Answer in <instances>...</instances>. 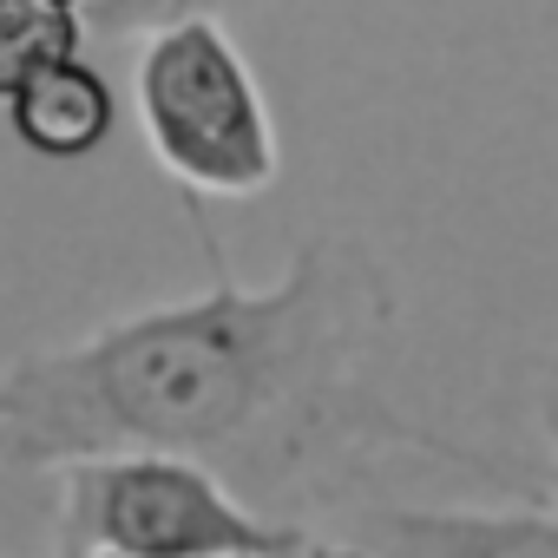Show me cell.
<instances>
[{
  "mask_svg": "<svg viewBox=\"0 0 558 558\" xmlns=\"http://www.w3.org/2000/svg\"><path fill=\"white\" fill-rule=\"evenodd\" d=\"M210 290L27 355L0 381V460L191 453L236 493H316L381 447L480 460L401 421L368 362L395 336V290L368 243L310 236L269 290H243L217 236ZM486 466V460H480Z\"/></svg>",
  "mask_w": 558,
  "mask_h": 558,
  "instance_id": "6da1fadb",
  "label": "cell"
},
{
  "mask_svg": "<svg viewBox=\"0 0 558 558\" xmlns=\"http://www.w3.org/2000/svg\"><path fill=\"white\" fill-rule=\"evenodd\" d=\"M53 551L66 558H316V538L283 512H256L191 453H86L60 460Z\"/></svg>",
  "mask_w": 558,
  "mask_h": 558,
  "instance_id": "7a4b0ae2",
  "label": "cell"
},
{
  "mask_svg": "<svg viewBox=\"0 0 558 558\" xmlns=\"http://www.w3.org/2000/svg\"><path fill=\"white\" fill-rule=\"evenodd\" d=\"M132 99L151 158L197 197H256L283 171L263 86L223 14H178L145 27Z\"/></svg>",
  "mask_w": 558,
  "mask_h": 558,
  "instance_id": "3957f363",
  "label": "cell"
},
{
  "mask_svg": "<svg viewBox=\"0 0 558 558\" xmlns=\"http://www.w3.org/2000/svg\"><path fill=\"white\" fill-rule=\"evenodd\" d=\"M545 434L558 447V375L538 395ZM362 538L342 551H408V558H558V499L545 512H368Z\"/></svg>",
  "mask_w": 558,
  "mask_h": 558,
  "instance_id": "277c9868",
  "label": "cell"
},
{
  "mask_svg": "<svg viewBox=\"0 0 558 558\" xmlns=\"http://www.w3.org/2000/svg\"><path fill=\"white\" fill-rule=\"evenodd\" d=\"M112 119H119L112 80H106L86 53H73V60L34 73V80L8 99L14 138H21L34 158H60V165L93 158V151L112 138Z\"/></svg>",
  "mask_w": 558,
  "mask_h": 558,
  "instance_id": "5b68a950",
  "label": "cell"
},
{
  "mask_svg": "<svg viewBox=\"0 0 558 558\" xmlns=\"http://www.w3.org/2000/svg\"><path fill=\"white\" fill-rule=\"evenodd\" d=\"M86 53V14L60 0H0V106L34 73Z\"/></svg>",
  "mask_w": 558,
  "mask_h": 558,
  "instance_id": "8992f818",
  "label": "cell"
},
{
  "mask_svg": "<svg viewBox=\"0 0 558 558\" xmlns=\"http://www.w3.org/2000/svg\"><path fill=\"white\" fill-rule=\"evenodd\" d=\"M223 8H250V0H93L86 14V34H145L158 21H178V14H223Z\"/></svg>",
  "mask_w": 558,
  "mask_h": 558,
  "instance_id": "52a82bcc",
  "label": "cell"
},
{
  "mask_svg": "<svg viewBox=\"0 0 558 558\" xmlns=\"http://www.w3.org/2000/svg\"><path fill=\"white\" fill-rule=\"evenodd\" d=\"M60 8H80V14H93V0H60Z\"/></svg>",
  "mask_w": 558,
  "mask_h": 558,
  "instance_id": "ba28073f",
  "label": "cell"
}]
</instances>
